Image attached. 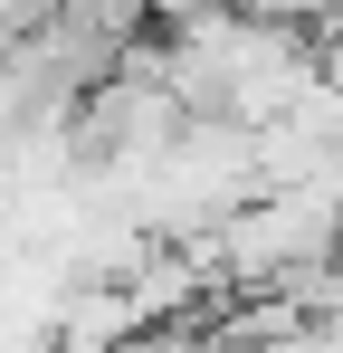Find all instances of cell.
<instances>
[{
	"label": "cell",
	"instance_id": "1",
	"mask_svg": "<svg viewBox=\"0 0 343 353\" xmlns=\"http://www.w3.org/2000/svg\"><path fill=\"white\" fill-rule=\"evenodd\" d=\"M48 19H57V0H0V58H19Z\"/></svg>",
	"mask_w": 343,
	"mask_h": 353
}]
</instances>
